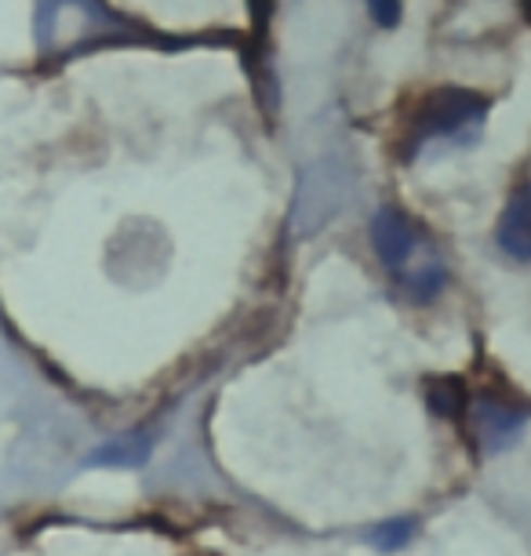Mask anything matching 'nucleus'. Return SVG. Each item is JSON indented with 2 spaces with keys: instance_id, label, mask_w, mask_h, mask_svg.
<instances>
[{
  "instance_id": "nucleus-1",
  "label": "nucleus",
  "mask_w": 531,
  "mask_h": 556,
  "mask_svg": "<svg viewBox=\"0 0 531 556\" xmlns=\"http://www.w3.org/2000/svg\"><path fill=\"white\" fill-rule=\"evenodd\" d=\"M488 113V102L473 91L463 88H441L415 110L412 117V142H433V139H466L470 128H481Z\"/></svg>"
},
{
  "instance_id": "nucleus-2",
  "label": "nucleus",
  "mask_w": 531,
  "mask_h": 556,
  "mask_svg": "<svg viewBox=\"0 0 531 556\" xmlns=\"http://www.w3.org/2000/svg\"><path fill=\"white\" fill-rule=\"evenodd\" d=\"M371 244H375V255L382 258V266L401 269L404 262L412 258V248H415V233H412L408 218L401 212H393V207H382V212L371 218Z\"/></svg>"
},
{
  "instance_id": "nucleus-3",
  "label": "nucleus",
  "mask_w": 531,
  "mask_h": 556,
  "mask_svg": "<svg viewBox=\"0 0 531 556\" xmlns=\"http://www.w3.org/2000/svg\"><path fill=\"white\" fill-rule=\"evenodd\" d=\"M498 248L509 258L531 262V182L506 201V212L498 218Z\"/></svg>"
},
{
  "instance_id": "nucleus-4",
  "label": "nucleus",
  "mask_w": 531,
  "mask_h": 556,
  "mask_svg": "<svg viewBox=\"0 0 531 556\" xmlns=\"http://www.w3.org/2000/svg\"><path fill=\"white\" fill-rule=\"evenodd\" d=\"M520 429V415L517 412H506L498 404H477V433L488 447H503L509 437Z\"/></svg>"
},
{
  "instance_id": "nucleus-5",
  "label": "nucleus",
  "mask_w": 531,
  "mask_h": 556,
  "mask_svg": "<svg viewBox=\"0 0 531 556\" xmlns=\"http://www.w3.org/2000/svg\"><path fill=\"white\" fill-rule=\"evenodd\" d=\"M150 458V440L146 437H124V440H113L102 451L88 458V466H110V469H131V466H142Z\"/></svg>"
},
{
  "instance_id": "nucleus-6",
  "label": "nucleus",
  "mask_w": 531,
  "mask_h": 556,
  "mask_svg": "<svg viewBox=\"0 0 531 556\" xmlns=\"http://www.w3.org/2000/svg\"><path fill=\"white\" fill-rule=\"evenodd\" d=\"M412 534H415V520L397 517V520L379 523V528L371 531V545L382 553H393V549H404V545L412 542Z\"/></svg>"
},
{
  "instance_id": "nucleus-7",
  "label": "nucleus",
  "mask_w": 531,
  "mask_h": 556,
  "mask_svg": "<svg viewBox=\"0 0 531 556\" xmlns=\"http://www.w3.org/2000/svg\"><path fill=\"white\" fill-rule=\"evenodd\" d=\"M368 8H371V18L379 26L393 29L401 23V0H368Z\"/></svg>"
},
{
  "instance_id": "nucleus-8",
  "label": "nucleus",
  "mask_w": 531,
  "mask_h": 556,
  "mask_svg": "<svg viewBox=\"0 0 531 556\" xmlns=\"http://www.w3.org/2000/svg\"><path fill=\"white\" fill-rule=\"evenodd\" d=\"M441 285H444V273H441V269H426L422 277H415V280H412V291H415L419 299H433L437 291H441Z\"/></svg>"
}]
</instances>
